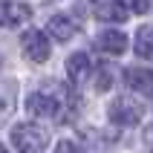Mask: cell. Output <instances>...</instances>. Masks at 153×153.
I'll return each mask as SVG.
<instances>
[{
  "label": "cell",
  "instance_id": "2",
  "mask_svg": "<svg viewBox=\"0 0 153 153\" xmlns=\"http://www.w3.org/2000/svg\"><path fill=\"white\" fill-rule=\"evenodd\" d=\"M142 116H145V104L136 98H116L110 104V121H116V124L133 127L142 121Z\"/></svg>",
  "mask_w": 153,
  "mask_h": 153
},
{
  "label": "cell",
  "instance_id": "10",
  "mask_svg": "<svg viewBox=\"0 0 153 153\" xmlns=\"http://www.w3.org/2000/svg\"><path fill=\"white\" fill-rule=\"evenodd\" d=\"M95 17H98V20H113V23H124V20L130 17V12L121 6L119 0H110V3H98Z\"/></svg>",
  "mask_w": 153,
  "mask_h": 153
},
{
  "label": "cell",
  "instance_id": "9",
  "mask_svg": "<svg viewBox=\"0 0 153 153\" xmlns=\"http://www.w3.org/2000/svg\"><path fill=\"white\" fill-rule=\"evenodd\" d=\"M46 32H49L55 41H69V38L75 35V23H72L67 15H55V17H49Z\"/></svg>",
  "mask_w": 153,
  "mask_h": 153
},
{
  "label": "cell",
  "instance_id": "11",
  "mask_svg": "<svg viewBox=\"0 0 153 153\" xmlns=\"http://www.w3.org/2000/svg\"><path fill=\"white\" fill-rule=\"evenodd\" d=\"M133 52L139 58H153V26H142L133 38Z\"/></svg>",
  "mask_w": 153,
  "mask_h": 153
},
{
  "label": "cell",
  "instance_id": "3",
  "mask_svg": "<svg viewBox=\"0 0 153 153\" xmlns=\"http://www.w3.org/2000/svg\"><path fill=\"white\" fill-rule=\"evenodd\" d=\"M20 46H23V55L29 61H35V64H43L49 58V38L41 29H26L20 35Z\"/></svg>",
  "mask_w": 153,
  "mask_h": 153
},
{
  "label": "cell",
  "instance_id": "6",
  "mask_svg": "<svg viewBox=\"0 0 153 153\" xmlns=\"http://www.w3.org/2000/svg\"><path fill=\"white\" fill-rule=\"evenodd\" d=\"M95 46L107 55H121V52H127V35L121 29H101L95 35Z\"/></svg>",
  "mask_w": 153,
  "mask_h": 153
},
{
  "label": "cell",
  "instance_id": "1",
  "mask_svg": "<svg viewBox=\"0 0 153 153\" xmlns=\"http://www.w3.org/2000/svg\"><path fill=\"white\" fill-rule=\"evenodd\" d=\"M12 145H15L17 153H41L49 145V136H46L43 127L26 121V124H15L12 127Z\"/></svg>",
  "mask_w": 153,
  "mask_h": 153
},
{
  "label": "cell",
  "instance_id": "13",
  "mask_svg": "<svg viewBox=\"0 0 153 153\" xmlns=\"http://www.w3.org/2000/svg\"><path fill=\"white\" fill-rule=\"evenodd\" d=\"M121 6H127V12H136V15H145L150 9V0H119Z\"/></svg>",
  "mask_w": 153,
  "mask_h": 153
},
{
  "label": "cell",
  "instance_id": "12",
  "mask_svg": "<svg viewBox=\"0 0 153 153\" xmlns=\"http://www.w3.org/2000/svg\"><path fill=\"white\" fill-rule=\"evenodd\" d=\"M113 81H116V69L110 67V64H98V75H95V90L98 93H107L113 87Z\"/></svg>",
  "mask_w": 153,
  "mask_h": 153
},
{
  "label": "cell",
  "instance_id": "16",
  "mask_svg": "<svg viewBox=\"0 0 153 153\" xmlns=\"http://www.w3.org/2000/svg\"><path fill=\"white\" fill-rule=\"evenodd\" d=\"M0 69H3V55H0Z\"/></svg>",
  "mask_w": 153,
  "mask_h": 153
},
{
  "label": "cell",
  "instance_id": "14",
  "mask_svg": "<svg viewBox=\"0 0 153 153\" xmlns=\"http://www.w3.org/2000/svg\"><path fill=\"white\" fill-rule=\"evenodd\" d=\"M55 153H81V147L75 142H69V139H61L58 145H55Z\"/></svg>",
  "mask_w": 153,
  "mask_h": 153
},
{
  "label": "cell",
  "instance_id": "8",
  "mask_svg": "<svg viewBox=\"0 0 153 153\" xmlns=\"http://www.w3.org/2000/svg\"><path fill=\"white\" fill-rule=\"evenodd\" d=\"M67 75H69L72 84H81L90 75V55L87 52H72L67 58Z\"/></svg>",
  "mask_w": 153,
  "mask_h": 153
},
{
  "label": "cell",
  "instance_id": "15",
  "mask_svg": "<svg viewBox=\"0 0 153 153\" xmlns=\"http://www.w3.org/2000/svg\"><path fill=\"white\" fill-rule=\"evenodd\" d=\"M0 153H9V150H6V145H0Z\"/></svg>",
  "mask_w": 153,
  "mask_h": 153
},
{
  "label": "cell",
  "instance_id": "7",
  "mask_svg": "<svg viewBox=\"0 0 153 153\" xmlns=\"http://www.w3.org/2000/svg\"><path fill=\"white\" fill-rule=\"evenodd\" d=\"M124 81L133 93L145 95V98H153V69H142V67H130L124 72Z\"/></svg>",
  "mask_w": 153,
  "mask_h": 153
},
{
  "label": "cell",
  "instance_id": "5",
  "mask_svg": "<svg viewBox=\"0 0 153 153\" xmlns=\"http://www.w3.org/2000/svg\"><path fill=\"white\" fill-rule=\"evenodd\" d=\"M32 20V9L23 0H0V26H23Z\"/></svg>",
  "mask_w": 153,
  "mask_h": 153
},
{
  "label": "cell",
  "instance_id": "4",
  "mask_svg": "<svg viewBox=\"0 0 153 153\" xmlns=\"http://www.w3.org/2000/svg\"><path fill=\"white\" fill-rule=\"evenodd\" d=\"M26 110H29V116H35V119H58L61 116V98H52V95L38 90V93H29Z\"/></svg>",
  "mask_w": 153,
  "mask_h": 153
}]
</instances>
